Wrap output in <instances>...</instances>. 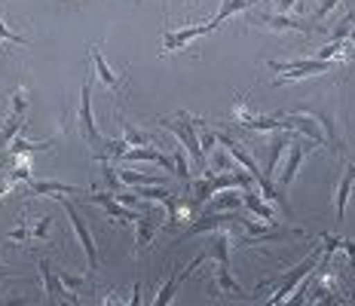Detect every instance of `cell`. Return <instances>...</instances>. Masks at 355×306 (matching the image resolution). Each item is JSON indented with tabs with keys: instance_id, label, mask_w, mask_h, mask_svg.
<instances>
[{
	"instance_id": "obj_22",
	"label": "cell",
	"mask_w": 355,
	"mask_h": 306,
	"mask_svg": "<svg viewBox=\"0 0 355 306\" xmlns=\"http://www.w3.org/2000/svg\"><path fill=\"white\" fill-rule=\"evenodd\" d=\"M239 205H242V196H239V193L220 190V193H214L209 203H205V214H211V212H236Z\"/></svg>"
},
{
	"instance_id": "obj_19",
	"label": "cell",
	"mask_w": 355,
	"mask_h": 306,
	"mask_svg": "<svg viewBox=\"0 0 355 306\" xmlns=\"http://www.w3.org/2000/svg\"><path fill=\"white\" fill-rule=\"evenodd\" d=\"M288 147H291V135H282V132L270 141V156H266V166L261 169L263 178H272V171H276V166L282 162V153L288 151Z\"/></svg>"
},
{
	"instance_id": "obj_41",
	"label": "cell",
	"mask_w": 355,
	"mask_h": 306,
	"mask_svg": "<svg viewBox=\"0 0 355 306\" xmlns=\"http://www.w3.org/2000/svg\"><path fill=\"white\" fill-rule=\"evenodd\" d=\"M0 126H3V117H0Z\"/></svg>"
},
{
	"instance_id": "obj_10",
	"label": "cell",
	"mask_w": 355,
	"mask_h": 306,
	"mask_svg": "<svg viewBox=\"0 0 355 306\" xmlns=\"http://www.w3.org/2000/svg\"><path fill=\"white\" fill-rule=\"evenodd\" d=\"M89 203H95V205H101L105 208V212L110 214V221L114 223H135L138 218H141V214H135L132 212L129 205H120V199H116V193H92V196H89Z\"/></svg>"
},
{
	"instance_id": "obj_14",
	"label": "cell",
	"mask_w": 355,
	"mask_h": 306,
	"mask_svg": "<svg viewBox=\"0 0 355 306\" xmlns=\"http://www.w3.org/2000/svg\"><path fill=\"white\" fill-rule=\"evenodd\" d=\"M73 193H80V187H73V184H64V181H28L25 187V196H73Z\"/></svg>"
},
{
	"instance_id": "obj_16",
	"label": "cell",
	"mask_w": 355,
	"mask_h": 306,
	"mask_svg": "<svg viewBox=\"0 0 355 306\" xmlns=\"http://www.w3.org/2000/svg\"><path fill=\"white\" fill-rule=\"evenodd\" d=\"M319 242H322V248H324V257H334V251H343L346 260L355 264V239H343V236H334V233H322Z\"/></svg>"
},
{
	"instance_id": "obj_5",
	"label": "cell",
	"mask_w": 355,
	"mask_h": 306,
	"mask_svg": "<svg viewBox=\"0 0 355 306\" xmlns=\"http://www.w3.org/2000/svg\"><path fill=\"white\" fill-rule=\"evenodd\" d=\"M248 22L251 25H261L266 31H297V34H315L313 19H303V16H288V12H261V16H251L248 12Z\"/></svg>"
},
{
	"instance_id": "obj_17",
	"label": "cell",
	"mask_w": 355,
	"mask_h": 306,
	"mask_svg": "<svg viewBox=\"0 0 355 306\" xmlns=\"http://www.w3.org/2000/svg\"><path fill=\"white\" fill-rule=\"evenodd\" d=\"M55 141L49 138V141H28V138H16L10 147H6V160H21V156H28V153H43V151H49Z\"/></svg>"
},
{
	"instance_id": "obj_21",
	"label": "cell",
	"mask_w": 355,
	"mask_h": 306,
	"mask_svg": "<svg viewBox=\"0 0 355 306\" xmlns=\"http://www.w3.org/2000/svg\"><path fill=\"white\" fill-rule=\"evenodd\" d=\"M352 181H355V175H352V166H346L343 178H340V184H337V193H334V212H337V223L343 221V214H346V203H349V190H352Z\"/></svg>"
},
{
	"instance_id": "obj_15",
	"label": "cell",
	"mask_w": 355,
	"mask_h": 306,
	"mask_svg": "<svg viewBox=\"0 0 355 306\" xmlns=\"http://www.w3.org/2000/svg\"><path fill=\"white\" fill-rule=\"evenodd\" d=\"M242 205H245L248 212L254 214V218H261V221H266V223H272V227H279V223H276V212H272V208L266 205V199H263L254 187L242 193Z\"/></svg>"
},
{
	"instance_id": "obj_31",
	"label": "cell",
	"mask_w": 355,
	"mask_h": 306,
	"mask_svg": "<svg viewBox=\"0 0 355 306\" xmlns=\"http://www.w3.org/2000/svg\"><path fill=\"white\" fill-rule=\"evenodd\" d=\"M343 0H315V10H313V22H322L328 12H334V6H340Z\"/></svg>"
},
{
	"instance_id": "obj_33",
	"label": "cell",
	"mask_w": 355,
	"mask_h": 306,
	"mask_svg": "<svg viewBox=\"0 0 355 306\" xmlns=\"http://www.w3.org/2000/svg\"><path fill=\"white\" fill-rule=\"evenodd\" d=\"M0 40H12V43H19V46H28V40L21 34H16V31H10L6 28V22H3V16H0Z\"/></svg>"
},
{
	"instance_id": "obj_40",
	"label": "cell",
	"mask_w": 355,
	"mask_h": 306,
	"mask_svg": "<svg viewBox=\"0 0 355 306\" xmlns=\"http://www.w3.org/2000/svg\"><path fill=\"white\" fill-rule=\"evenodd\" d=\"M352 43H355V31H352Z\"/></svg>"
},
{
	"instance_id": "obj_27",
	"label": "cell",
	"mask_w": 355,
	"mask_h": 306,
	"mask_svg": "<svg viewBox=\"0 0 355 306\" xmlns=\"http://www.w3.org/2000/svg\"><path fill=\"white\" fill-rule=\"evenodd\" d=\"M123 141H125L129 147H147V144H150V135H147V132H141L138 126L123 123Z\"/></svg>"
},
{
	"instance_id": "obj_12",
	"label": "cell",
	"mask_w": 355,
	"mask_h": 306,
	"mask_svg": "<svg viewBox=\"0 0 355 306\" xmlns=\"http://www.w3.org/2000/svg\"><path fill=\"white\" fill-rule=\"evenodd\" d=\"M202 264H205V260H202V255H199L184 273H168V279L162 282V288L157 291V297H153V306H168V303H172V300H175V294H178V285H181V282L187 279V275H193Z\"/></svg>"
},
{
	"instance_id": "obj_36",
	"label": "cell",
	"mask_w": 355,
	"mask_h": 306,
	"mask_svg": "<svg viewBox=\"0 0 355 306\" xmlns=\"http://www.w3.org/2000/svg\"><path fill=\"white\" fill-rule=\"evenodd\" d=\"M129 306H141V285H135V291H132V300Z\"/></svg>"
},
{
	"instance_id": "obj_9",
	"label": "cell",
	"mask_w": 355,
	"mask_h": 306,
	"mask_svg": "<svg viewBox=\"0 0 355 306\" xmlns=\"http://www.w3.org/2000/svg\"><path fill=\"white\" fill-rule=\"evenodd\" d=\"M89 58H92V65H95V77H98L101 83H105V86L110 89V92L116 95V99H120V95H123V89H125V80H129V71H125L123 77H116V74L107 68L105 56H101V49L95 46V43H92V46H89Z\"/></svg>"
},
{
	"instance_id": "obj_4",
	"label": "cell",
	"mask_w": 355,
	"mask_h": 306,
	"mask_svg": "<svg viewBox=\"0 0 355 306\" xmlns=\"http://www.w3.org/2000/svg\"><path fill=\"white\" fill-rule=\"evenodd\" d=\"M92 77L83 80V86H80V110H77V129L83 141L92 151H105V141L98 135V129H95V117H92V83H89Z\"/></svg>"
},
{
	"instance_id": "obj_35",
	"label": "cell",
	"mask_w": 355,
	"mask_h": 306,
	"mask_svg": "<svg viewBox=\"0 0 355 306\" xmlns=\"http://www.w3.org/2000/svg\"><path fill=\"white\" fill-rule=\"evenodd\" d=\"M0 306H31V297H12V300L0 303Z\"/></svg>"
},
{
	"instance_id": "obj_25",
	"label": "cell",
	"mask_w": 355,
	"mask_h": 306,
	"mask_svg": "<svg viewBox=\"0 0 355 306\" xmlns=\"http://www.w3.org/2000/svg\"><path fill=\"white\" fill-rule=\"evenodd\" d=\"M352 31H355V12H346V16L324 34V43H340V40H346V37H352Z\"/></svg>"
},
{
	"instance_id": "obj_43",
	"label": "cell",
	"mask_w": 355,
	"mask_h": 306,
	"mask_svg": "<svg viewBox=\"0 0 355 306\" xmlns=\"http://www.w3.org/2000/svg\"><path fill=\"white\" fill-rule=\"evenodd\" d=\"M168 3H172V0H168Z\"/></svg>"
},
{
	"instance_id": "obj_13",
	"label": "cell",
	"mask_w": 355,
	"mask_h": 306,
	"mask_svg": "<svg viewBox=\"0 0 355 306\" xmlns=\"http://www.w3.org/2000/svg\"><path fill=\"white\" fill-rule=\"evenodd\" d=\"M37 270H40V279H43V294L53 300V297H58L62 303H71L73 300V294H68L62 285V279H58V273H53V264H49L46 257L43 260H37Z\"/></svg>"
},
{
	"instance_id": "obj_6",
	"label": "cell",
	"mask_w": 355,
	"mask_h": 306,
	"mask_svg": "<svg viewBox=\"0 0 355 306\" xmlns=\"http://www.w3.org/2000/svg\"><path fill=\"white\" fill-rule=\"evenodd\" d=\"M62 205H64V214H68V221H71V227H73V236H77L80 245H83L89 273H95V270H98V248H95V239H92V233H89L86 223L80 221V214H77V208H73V203H62Z\"/></svg>"
},
{
	"instance_id": "obj_20",
	"label": "cell",
	"mask_w": 355,
	"mask_h": 306,
	"mask_svg": "<svg viewBox=\"0 0 355 306\" xmlns=\"http://www.w3.org/2000/svg\"><path fill=\"white\" fill-rule=\"evenodd\" d=\"M214 294H245V291H242V285L239 282L233 279V270L230 266H224V264H218V270H214Z\"/></svg>"
},
{
	"instance_id": "obj_38",
	"label": "cell",
	"mask_w": 355,
	"mask_h": 306,
	"mask_svg": "<svg viewBox=\"0 0 355 306\" xmlns=\"http://www.w3.org/2000/svg\"><path fill=\"white\" fill-rule=\"evenodd\" d=\"M349 297H352V303H355V288H352V291H349Z\"/></svg>"
},
{
	"instance_id": "obj_26",
	"label": "cell",
	"mask_w": 355,
	"mask_h": 306,
	"mask_svg": "<svg viewBox=\"0 0 355 306\" xmlns=\"http://www.w3.org/2000/svg\"><path fill=\"white\" fill-rule=\"evenodd\" d=\"M10 104H12V117H25L28 108H31V95H28V86L19 83L10 92Z\"/></svg>"
},
{
	"instance_id": "obj_3",
	"label": "cell",
	"mask_w": 355,
	"mask_h": 306,
	"mask_svg": "<svg viewBox=\"0 0 355 306\" xmlns=\"http://www.w3.org/2000/svg\"><path fill=\"white\" fill-rule=\"evenodd\" d=\"M294 110H300V114H306V117H313L315 119V126L322 129V135H324V144L331 147V153H337V156H343L346 151V141H343V132H340V117H337V108H294Z\"/></svg>"
},
{
	"instance_id": "obj_11",
	"label": "cell",
	"mask_w": 355,
	"mask_h": 306,
	"mask_svg": "<svg viewBox=\"0 0 355 306\" xmlns=\"http://www.w3.org/2000/svg\"><path fill=\"white\" fill-rule=\"evenodd\" d=\"M49 227H53V214H40L37 221H21L16 230L6 233V242H25V239H49Z\"/></svg>"
},
{
	"instance_id": "obj_18",
	"label": "cell",
	"mask_w": 355,
	"mask_h": 306,
	"mask_svg": "<svg viewBox=\"0 0 355 306\" xmlns=\"http://www.w3.org/2000/svg\"><path fill=\"white\" fill-rule=\"evenodd\" d=\"M153 236H157V218H153V212H144L135 221V251H144L153 242Z\"/></svg>"
},
{
	"instance_id": "obj_34",
	"label": "cell",
	"mask_w": 355,
	"mask_h": 306,
	"mask_svg": "<svg viewBox=\"0 0 355 306\" xmlns=\"http://www.w3.org/2000/svg\"><path fill=\"white\" fill-rule=\"evenodd\" d=\"M101 306H129V303H123L114 291H105V294H101Z\"/></svg>"
},
{
	"instance_id": "obj_42",
	"label": "cell",
	"mask_w": 355,
	"mask_h": 306,
	"mask_svg": "<svg viewBox=\"0 0 355 306\" xmlns=\"http://www.w3.org/2000/svg\"><path fill=\"white\" fill-rule=\"evenodd\" d=\"M352 175H355V166H352Z\"/></svg>"
},
{
	"instance_id": "obj_32",
	"label": "cell",
	"mask_w": 355,
	"mask_h": 306,
	"mask_svg": "<svg viewBox=\"0 0 355 306\" xmlns=\"http://www.w3.org/2000/svg\"><path fill=\"white\" fill-rule=\"evenodd\" d=\"M58 279H62V285L68 294H73V291H80V288H86V279L83 275H71V273H58Z\"/></svg>"
},
{
	"instance_id": "obj_23",
	"label": "cell",
	"mask_w": 355,
	"mask_h": 306,
	"mask_svg": "<svg viewBox=\"0 0 355 306\" xmlns=\"http://www.w3.org/2000/svg\"><path fill=\"white\" fill-rule=\"evenodd\" d=\"M230 248H233L230 236H227V233H218V236H214V239H211L209 251H202V260H209V257H214V260H218V264L230 266Z\"/></svg>"
},
{
	"instance_id": "obj_8",
	"label": "cell",
	"mask_w": 355,
	"mask_h": 306,
	"mask_svg": "<svg viewBox=\"0 0 355 306\" xmlns=\"http://www.w3.org/2000/svg\"><path fill=\"white\" fill-rule=\"evenodd\" d=\"M214 31V28L205 22V25H190V28H181V31H166V37H162V58L166 56H172L175 49H187L190 43L196 40V37H202V34H209Z\"/></svg>"
},
{
	"instance_id": "obj_24",
	"label": "cell",
	"mask_w": 355,
	"mask_h": 306,
	"mask_svg": "<svg viewBox=\"0 0 355 306\" xmlns=\"http://www.w3.org/2000/svg\"><path fill=\"white\" fill-rule=\"evenodd\" d=\"M248 6H254V0H224V3H220V10H218V16H214L209 25L218 28L220 22H227L230 16H236V12H245Z\"/></svg>"
},
{
	"instance_id": "obj_29",
	"label": "cell",
	"mask_w": 355,
	"mask_h": 306,
	"mask_svg": "<svg viewBox=\"0 0 355 306\" xmlns=\"http://www.w3.org/2000/svg\"><path fill=\"white\" fill-rule=\"evenodd\" d=\"M172 162H175V171H178V181L181 184H190V166H187V153L178 147L175 156H172Z\"/></svg>"
},
{
	"instance_id": "obj_7",
	"label": "cell",
	"mask_w": 355,
	"mask_h": 306,
	"mask_svg": "<svg viewBox=\"0 0 355 306\" xmlns=\"http://www.w3.org/2000/svg\"><path fill=\"white\" fill-rule=\"evenodd\" d=\"M319 144H313V141H291V147H288V162H285V171H282V178H279V190H288L294 184V178H297V171H300V166H303V160H306L309 153L315 151Z\"/></svg>"
},
{
	"instance_id": "obj_2",
	"label": "cell",
	"mask_w": 355,
	"mask_h": 306,
	"mask_svg": "<svg viewBox=\"0 0 355 306\" xmlns=\"http://www.w3.org/2000/svg\"><path fill=\"white\" fill-rule=\"evenodd\" d=\"M270 68L279 74L272 80V89L276 86H288L297 83L303 77H319V74L331 71V62H319V58H297V62H270Z\"/></svg>"
},
{
	"instance_id": "obj_39",
	"label": "cell",
	"mask_w": 355,
	"mask_h": 306,
	"mask_svg": "<svg viewBox=\"0 0 355 306\" xmlns=\"http://www.w3.org/2000/svg\"><path fill=\"white\" fill-rule=\"evenodd\" d=\"M328 306H337V300H328Z\"/></svg>"
},
{
	"instance_id": "obj_1",
	"label": "cell",
	"mask_w": 355,
	"mask_h": 306,
	"mask_svg": "<svg viewBox=\"0 0 355 306\" xmlns=\"http://www.w3.org/2000/svg\"><path fill=\"white\" fill-rule=\"evenodd\" d=\"M159 126H166L172 135L181 141L184 147H187V153L193 156V162H196V169H209V160H205V153H202V147H199V135H196V126H205L202 123V117H193V114H187V110H178V117L172 119H166L162 117L159 119Z\"/></svg>"
},
{
	"instance_id": "obj_37",
	"label": "cell",
	"mask_w": 355,
	"mask_h": 306,
	"mask_svg": "<svg viewBox=\"0 0 355 306\" xmlns=\"http://www.w3.org/2000/svg\"><path fill=\"white\" fill-rule=\"evenodd\" d=\"M0 275H6V266L3 264H0Z\"/></svg>"
},
{
	"instance_id": "obj_28",
	"label": "cell",
	"mask_w": 355,
	"mask_h": 306,
	"mask_svg": "<svg viewBox=\"0 0 355 306\" xmlns=\"http://www.w3.org/2000/svg\"><path fill=\"white\" fill-rule=\"evenodd\" d=\"M21 126H25V117H10V119H6L3 132H0V151H6V144H10V141L19 135Z\"/></svg>"
},
{
	"instance_id": "obj_30",
	"label": "cell",
	"mask_w": 355,
	"mask_h": 306,
	"mask_svg": "<svg viewBox=\"0 0 355 306\" xmlns=\"http://www.w3.org/2000/svg\"><path fill=\"white\" fill-rule=\"evenodd\" d=\"M209 156H211V160H209V169L214 171V175H218V171H227V169H230V156H227V151H211Z\"/></svg>"
}]
</instances>
